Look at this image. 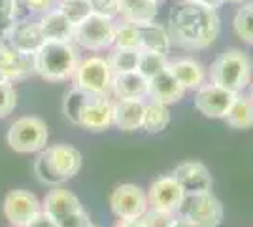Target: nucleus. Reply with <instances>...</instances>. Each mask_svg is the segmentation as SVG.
<instances>
[{
    "label": "nucleus",
    "instance_id": "f257e3e1",
    "mask_svg": "<svg viewBox=\"0 0 253 227\" xmlns=\"http://www.w3.org/2000/svg\"><path fill=\"white\" fill-rule=\"evenodd\" d=\"M167 31L172 42L185 49H206L219 36L221 21L217 10L195 0H179L169 13Z\"/></svg>",
    "mask_w": 253,
    "mask_h": 227
},
{
    "label": "nucleus",
    "instance_id": "f03ea898",
    "mask_svg": "<svg viewBox=\"0 0 253 227\" xmlns=\"http://www.w3.org/2000/svg\"><path fill=\"white\" fill-rule=\"evenodd\" d=\"M252 57L236 47H231L221 55H217L208 68V80L211 84L225 87L232 93H244V89L252 84Z\"/></svg>",
    "mask_w": 253,
    "mask_h": 227
},
{
    "label": "nucleus",
    "instance_id": "7ed1b4c3",
    "mask_svg": "<svg viewBox=\"0 0 253 227\" xmlns=\"http://www.w3.org/2000/svg\"><path fill=\"white\" fill-rule=\"evenodd\" d=\"M80 51L74 42H47L36 53V74L45 82L72 80L80 63Z\"/></svg>",
    "mask_w": 253,
    "mask_h": 227
},
{
    "label": "nucleus",
    "instance_id": "20e7f679",
    "mask_svg": "<svg viewBox=\"0 0 253 227\" xmlns=\"http://www.w3.org/2000/svg\"><path fill=\"white\" fill-rule=\"evenodd\" d=\"M114 78H116V72L106 57L89 55L80 59L72 82H74V87L82 89L91 97H110Z\"/></svg>",
    "mask_w": 253,
    "mask_h": 227
},
{
    "label": "nucleus",
    "instance_id": "39448f33",
    "mask_svg": "<svg viewBox=\"0 0 253 227\" xmlns=\"http://www.w3.org/2000/svg\"><path fill=\"white\" fill-rule=\"evenodd\" d=\"M176 214L197 227H219L225 218V210L221 201L211 191H201L183 195Z\"/></svg>",
    "mask_w": 253,
    "mask_h": 227
},
{
    "label": "nucleus",
    "instance_id": "423d86ee",
    "mask_svg": "<svg viewBox=\"0 0 253 227\" xmlns=\"http://www.w3.org/2000/svg\"><path fill=\"white\" fill-rule=\"evenodd\" d=\"M49 131L45 121L36 116L15 119L6 133V142L17 153H38L47 148Z\"/></svg>",
    "mask_w": 253,
    "mask_h": 227
},
{
    "label": "nucleus",
    "instance_id": "0eeeda50",
    "mask_svg": "<svg viewBox=\"0 0 253 227\" xmlns=\"http://www.w3.org/2000/svg\"><path fill=\"white\" fill-rule=\"evenodd\" d=\"M114 33H116L114 17L93 11L84 21L76 25L72 42L87 51H106L114 45Z\"/></svg>",
    "mask_w": 253,
    "mask_h": 227
},
{
    "label": "nucleus",
    "instance_id": "6e6552de",
    "mask_svg": "<svg viewBox=\"0 0 253 227\" xmlns=\"http://www.w3.org/2000/svg\"><path fill=\"white\" fill-rule=\"evenodd\" d=\"M148 208V191L136 184H121L110 193V210L117 220H140Z\"/></svg>",
    "mask_w": 253,
    "mask_h": 227
},
{
    "label": "nucleus",
    "instance_id": "1a4fd4ad",
    "mask_svg": "<svg viewBox=\"0 0 253 227\" xmlns=\"http://www.w3.org/2000/svg\"><path fill=\"white\" fill-rule=\"evenodd\" d=\"M236 95L238 93H232L225 87L206 82L195 91V108L199 110L204 118L225 119Z\"/></svg>",
    "mask_w": 253,
    "mask_h": 227
},
{
    "label": "nucleus",
    "instance_id": "9d476101",
    "mask_svg": "<svg viewBox=\"0 0 253 227\" xmlns=\"http://www.w3.org/2000/svg\"><path fill=\"white\" fill-rule=\"evenodd\" d=\"M2 212L11 226H27L38 212H42V203L31 191L13 189L4 197Z\"/></svg>",
    "mask_w": 253,
    "mask_h": 227
},
{
    "label": "nucleus",
    "instance_id": "9b49d317",
    "mask_svg": "<svg viewBox=\"0 0 253 227\" xmlns=\"http://www.w3.org/2000/svg\"><path fill=\"white\" fill-rule=\"evenodd\" d=\"M183 187L174 178V174L159 176L155 178L148 189V199L151 208L159 210H169V212H178L181 199H183Z\"/></svg>",
    "mask_w": 253,
    "mask_h": 227
},
{
    "label": "nucleus",
    "instance_id": "f8f14e48",
    "mask_svg": "<svg viewBox=\"0 0 253 227\" xmlns=\"http://www.w3.org/2000/svg\"><path fill=\"white\" fill-rule=\"evenodd\" d=\"M78 125L93 133H100L112 127L114 125V100L110 97H89L82 110Z\"/></svg>",
    "mask_w": 253,
    "mask_h": 227
},
{
    "label": "nucleus",
    "instance_id": "ddd939ff",
    "mask_svg": "<svg viewBox=\"0 0 253 227\" xmlns=\"http://www.w3.org/2000/svg\"><path fill=\"white\" fill-rule=\"evenodd\" d=\"M174 178L179 182L185 193H201V191H211L213 180L210 171L199 161L179 163L172 171Z\"/></svg>",
    "mask_w": 253,
    "mask_h": 227
},
{
    "label": "nucleus",
    "instance_id": "4468645a",
    "mask_svg": "<svg viewBox=\"0 0 253 227\" xmlns=\"http://www.w3.org/2000/svg\"><path fill=\"white\" fill-rule=\"evenodd\" d=\"M6 42L10 44V47L13 51L36 55L38 49L45 44V36H43L42 27H40L38 21H17L13 25V29H11Z\"/></svg>",
    "mask_w": 253,
    "mask_h": 227
},
{
    "label": "nucleus",
    "instance_id": "2eb2a0df",
    "mask_svg": "<svg viewBox=\"0 0 253 227\" xmlns=\"http://www.w3.org/2000/svg\"><path fill=\"white\" fill-rule=\"evenodd\" d=\"M47 161L53 167V171L61 176V180H72L82 169V153L70 144H55L45 148Z\"/></svg>",
    "mask_w": 253,
    "mask_h": 227
},
{
    "label": "nucleus",
    "instance_id": "dca6fc26",
    "mask_svg": "<svg viewBox=\"0 0 253 227\" xmlns=\"http://www.w3.org/2000/svg\"><path fill=\"white\" fill-rule=\"evenodd\" d=\"M185 91L187 89L181 86L174 78V74L167 68L165 72L153 76L149 80L148 98L155 100V102H161V104H167V106H172V104H176V102H179L181 98L185 97Z\"/></svg>",
    "mask_w": 253,
    "mask_h": 227
},
{
    "label": "nucleus",
    "instance_id": "f3484780",
    "mask_svg": "<svg viewBox=\"0 0 253 227\" xmlns=\"http://www.w3.org/2000/svg\"><path fill=\"white\" fill-rule=\"evenodd\" d=\"M82 208H84V206L80 203V199H78L72 191L63 189L61 185H55V189H51L49 193L43 197V201H42V210L47 212L57 224L66 220L68 216L76 214V212L82 210Z\"/></svg>",
    "mask_w": 253,
    "mask_h": 227
},
{
    "label": "nucleus",
    "instance_id": "a211bd4d",
    "mask_svg": "<svg viewBox=\"0 0 253 227\" xmlns=\"http://www.w3.org/2000/svg\"><path fill=\"white\" fill-rule=\"evenodd\" d=\"M146 100L140 98H117L114 102V125L119 131L132 133L142 129Z\"/></svg>",
    "mask_w": 253,
    "mask_h": 227
},
{
    "label": "nucleus",
    "instance_id": "6ab92c4d",
    "mask_svg": "<svg viewBox=\"0 0 253 227\" xmlns=\"http://www.w3.org/2000/svg\"><path fill=\"white\" fill-rule=\"evenodd\" d=\"M40 27L47 42H72L76 25L59 8H51L49 11L42 13Z\"/></svg>",
    "mask_w": 253,
    "mask_h": 227
},
{
    "label": "nucleus",
    "instance_id": "aec40b11",
    "mask_svg": "<svg viewBox=\"0 0 253 227\" xmlns=\"http://www.w3.org/2000/svg\"><path fill=\"white\" fill-rule=\"evenodd\" d=\"M149 93V80L142 72H121L114 78L112 95L116 98H140L146 100Z\"/></svg>",
    "mask_w": 253,
    "mask_h": 227
},
{
    "label": "nucleus",
    "instance_id": "412c9836",
    "mask_svg": "<svg viewBox=\"0 0 253 227\" xmlns=\"http://www.w3.org/2000/svg\"><path fill=\"white\" fill-rule=\"evenodd\" d=\"M169 70L187 91L189 89L197 91L202 84H206V78H208V72L202 66V63L195 61V59H189V57L169 61Z\"/></svg>",
    "mask_w": 253,
    "mask_h": 227
},
{
    "label": "nucleus",
    "instance_id": "4be33fe9",
    "mask_svg": "<svg viewBox=\"0 0 253 227\" xmlns=\"http://www.w3.org/2000/svg\"><path fill=\"white\" fill-rule=\"evenodd\" d=\"M159 13V4L153 0H119L117 15L132 25H146L155 21Z\"/></svg>",
    "mask_w": 253,
    "mask_h": 227
},
{
    "label": "nucleus",
    "instance_id": "5701e85b",
    "mask_svg": "<svg viewBox=\"0 0 253 227\" xmlns=\"http://www.w3.org/2000/svg\"><path fill=\"white\" fill-rule=\"evenodd\" d=\"M140 29V49L142 51H157V53H167L170 49V38L167 27L151 21L146 25H138Z\"/></svg>",
    "mask_w": 253,
    "mask_h": 227
},
{
    "label": "nucleus",
    "instance_id": "b1692460",
    "mask_svg": "<svg viewBox=\"0 0 253 227\" xmlns=\"http://www.w3.org/2000/svg\"><path fill=\"white\" fill-rule=\"evenodd\" d=\"M225 121L227 125L232 127V129H252L253 127V100L250 95H244V93H238L234 102H232L231 110L227 112L225 116Z\"/></svg>",
    "mask_w": 253,
    "mask_h": 227
},
{
    "label": "nucleus",
    "instance_id": "393cba45",
    "mask_svg": "<svg viewBox=\"0 0 253 227\" xmlns=\"http://www.w3.org/2000/svg\"><path fill=\"white\" fill-rule=\"evenodd\" d=\"M170 125V110L167 104H161L155 100H146L144 108V121L142 129L149 135H159Z\"/></svg>",
    "mask_w": 253,
    "mask_h": 227
},
{
    "label": "nucleus",
    "instance_id": "a878e982",
    "mask_svg": "<svg viewBox=\"0 0 253 227\" xmlns=\"http://www.w3.org/2000/svg\"><path fill=\"white\" fill-rule=\"evenodd\" d=\"M140 53L142 49H132V47H110L108 53V63L114 68L116 74L121 72H132L138 70V63H140Z\"/></svg>",
    "mask_w": 253,
    "mask_h": 227
},
{
    "label": "nucleus",
    "instance_id": "bb28decb",
    "mask_svg": "<svg viewBox=\"0 0 253 227\" xmlns=\"http://www.w3.org/2000/svg\"><path fill=\"white\" fill-rule=\"evenodd\" d=\"M232 29L244 44L253 45V2H244L242 8L236 11L232 19Z\"/></svg>",
    "mask_w": 253,
    "mask_h": 227
},
{
    "label": "nucleus",
    "instance_id": "cd10ccee",
    "mask_svg": "<svg viewBox=\"0 0 253 227\" xmlns=\"http://www.w3.org/2000/svg\"><path fill=\"white\" fill-rule=\"evenodd\" d=\"M91 97V95H87L84 93L82 89H78V87H72L63 98V114L64 118L68 119L70 123H74L78 125L80 123V116H82V110H84L85 102H87V98Z\"/></svg>",
    "mask_w": 253,
    "mask_h": 227
},
{
    "label": "nucleus",
    "instance_id": "c85d7f7f",
    "mask_svg": "<svg viewBox=\"0 0 253 227\" xmlns=\"http://www.w3.org/2000/svg\"><path fill=\"white\" fill-rule=\"evenodd\" d=\"M169 68V59L167 53H157V51H142L140 53V63H138V72L151 80L153 76L161 74Z\"/></svg>",
    "mask_w": 253,
    "mask_h": 227
},
{
    "label": "nucleus",
    "instance_id": "c756f323",
    "mask_svg": "<svg viewBox=\"0 0 253 227\" xmlns=\"http://www.w3.org/2000/svg\"><path fill=\"white\" fill-rule=\"evenodd\" d=\"M19 0H0V42L6 44L13 25L17 23Z\"/></svg>",
    "mask_w": 253,
    "mask_h": 227
},
{
    "label": "nucleus",
    "instance_id": "7c9ffc66",
    "mask_svg": "<svg viewBox=\"0 0 253 227\" xmlns=\"http://www.w3.org/2000/svg\"><path fill=\"white\" fill-rule=\"evenodd\" d=\"M114 47H132L140 49V29L132 23H119L114 33Z\"/></svg>",
    "mask_w": 253,
    "mask_h": 227
},
{
    "label": "nucleus",
    "instance_id": "2f4dec72",
    "mask_svg": "<svg viewBox=\"0 0 253 227\" xmlns=\"http://www.w3.org/2000/svg\"><path fill=\"white\" fill-rule=\"evenodd\" d=\"M34 174H36V178H38V182L43 185H61L63 184V180H61V176L53 171V167L49 165L47 161V155H45V151H38V155H36V159H34Z\"/></svg>",
    "mask_w": 253,
    "mask_h": 227
},
{
    "label": "nucleus",
    "instance_id": "473e14b6",
    "mask_svg": "<svg viewBox=\"0 0 253 227\" xmlns=\"http://www.w3.org/2000/svg\"><path fill=\"white\" fill-rule=\"evenodd\" d=\"M59 10L63 11L74 25H78V23L84 21L87 15L93 13V6L89 0H61Z\"/></svg>",
    "mask_w": 253,
    "mask_h": 227
},
{
    "label": "nucleus",
    "instance_id": "72a5a7b5",
    "mask_svg": "<svg viewBox=\"0 0 253 227\" xmlns=\"http://www.w3.org/2000/svg\"><path fill=\"white\" fill-rule=\"evenodd\" d=\"M144 227H174L178 222V214L176 212H169V210H159V208H151L149 206L148 212L140 218Z\"/></svg>",
    "mask_w": 253,
    "mask_h": 227
},
{
    "label": "nucleus",
    "instance_id": "f704fd0d",
    "mask_svg": "<svg viewBox=\"0 0 253 227\" xmlns=\"http://www.w3.org/2000/svg\"><path fill=\"white\" fill-rule=\"evenodd\" d=\"M17 106V93L11 82L0 80V118H8Z\"/></svg>",
    "mask_w": 253,
    "mask_h": 227
},
{
    "label": "nucleus",
    "instance_id": "c9c22d12",
    "mask_svg": "<svg viewBox=\"0 0 253 227\" xmlns=\"http://www.w3.org/2000/svg\"><path fill=\"white\" fill-rule=\"evenodd\" d=\"M93 11L96 13H102L108 17H116L117 10H119V0H89Z\"/></svg>",
    "mask_w": 253,
    "mask_h": 227
},
{
    "label": "nucleus",
    "instance_id": "e433bc0d",
    "mask_svg": "<svg viewBox=\"0 0 253 227\" xmlns=\"http://www.w3.org/2000/svg\"><path fill=\"white\" fill-rule=\"evenodd\" d=\"M91 226H93V222H91L89 214L85 212V208L78 210L76 214L68 216L63 222H59V227H91Z\"/></svg>",
    "mask_w": 253,
    "mask_h": 227
},
{
    "label": "nucleus",
    "instance_id": "4c0bfd02",
    "mask_svg": "<svg viewBox=\"0 0 253 227\" xmlns=\"http://www.w3.org/2000/svg\"><path fill=\"white\" fill-rule=\"evenodd\" d=\"M25 227H59V224H57L47 212H43L42 210V212H38L36 216L32 218Z\"/></svg>",
    "mask_w": 253,
    "mask_h": 227
},
{
    "label": "nucleus",
    "instance_id": "58836bf2",
    "mask_svg": "<svg viewBox=\"0 0 253 227\" xmlns=\"http://www.w3.org/2000/svg\"><path fill=\"white\" fill-rule=\"evenodd\" d=\"M23 2L34 13H45L53 8V0H23Z\"/></svg>",
    "mask_w": 253,
    "mask_h": 227
},
{
    "label": "nucleus",
    "instance_id": "ea45409f",
    "mask_svg": "<svg viewBox=\"0 0 253 227\" xmlns=\"http://www.w3.org/2000/svg\"><path fill=\"white\" fill-rule=\"evenodd\" d=\"M8 53H10V45L0 42V80H6V78H4V72H6V59H8Z\"/></svg>",
    "mask_w": 253,
    "mask_h": 227
},
{
    "label": "nucleus",
    "instance_id": "a19ab883",
    "mask_svg": "<svg viewBox=\"0 0 253 227\" xmlns=\"http://www.w3.org/2000/svg\"><path fill=\"white\" fill-rule=\"evenodd\" d=\"M114 227H144L142 220H117Z\"/></svg>",
    "mask_w": 253,
    "mask_h": 227
},
{
    "label": "nucleus",
    "instance_id": "79ce46f5",
    "mask_svg": "<svg viewBox=\"0 0 253 227\" xmlns=\"http://www.w3.org/2000/svg\"><path fill=\"white\" fill-rule=\"evenodd\" d=\"M195 2H199V4H202V6H208V8L217 10V8H221L227 0H195Z\"/></svg>",
    "mask_w": 253,
    "mask_h": 227
},
{
    "label": "nucleus",
    "instance_id": "37998d69",
    "mask_svg": "<svg viewBox=\"0 0 253 227\" xmlns=\"http://www.w3.org/2000/svg\"><path fill=\"white\" fill-rule=\"evenodd\" d=\"M174 227H197V226H193L191 222H187V220H183V218L178 216V222H176V226Z\"/></svg>",
    "mask_w": 253,
    "mask_h": 227
},
{
    "label": "nucleus",
    "instance_id": "c03bdc74",
    "mask_svg": "<svg viewBox=\"0 0 253 227\" xmlns=\"http://www.w3.org/2000/svg\"><path fill=\"white\" fill-rule=\"evenodd\" d=\"M227 2H232V4H244V2H248V0H227Z\"/></svg>",
    "mask_w": 253,
    "mask_h": 227
},
{
    "label": "nucleus",
    "instance_id": "a18cd8bd",
    "mask_svg": "<svg viewBox=\"0 0 253 227\" xmlns=\"http://www.w3.org/2000/svg\"><path fill=\"white\" fill-rule=\"evenodd\" d=\"M250 97H252V100H253V80H252V84H250Z\"/></svg>",
    "mask_w": 253,
    "mask_h": 227
},
{
    "label": "nucleus",
    "instance_id": "49530a36",
    "mask_svg": "<svg viewBox=\"0 0 253 227\" xmlns=\"http://www.w3.org/2000/svg\"><path fill=\"white\" fill-rule=\"evenodd\" d=\"M153 2H157V4H161V2H163V0H153Z\"/></svg>",
    "mask_w": 253,
    "mask_h": 227
},
{
    "label": "nucleus",
    "instance_id": "de8ad7c7",
    "mask_svg": "<svg viewBox=\"0 0 253 227\" xmlns=\"http://www.w3.org/2000/svg\"><path fill=\"white\" fill-rule=\"evenodd\" d=\"M11 227H25V226H11Z\"/></svg>",
    "mask_w": 253,
    "mask_h": 227
},
{
    "label": "nucleus",
    "instance_id": "09e8293b",
    "mask_svg": "<svg viewBox=\"0 0 253 227\" xmlns=\"http://www.w3.org/2000/svg\"><path fill=\"white\" fill-rule=\"evenodd\" d=\"M91 227H95V226H91Z\"/></svg>",
    "mask_w": 253,
    "mask_h": 227
}]
</instances>
